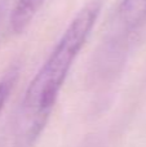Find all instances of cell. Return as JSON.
<instances>
[{
    "label": "cell",
    "mask_w": 146,
    "mask_h": 147,
    "mask_svg": "<svg viewBox=\"0 0 146 147\" xmlns=\"http://www.w3.org/2000/svg\"><path fill=\"white\" fill-rule=\"evenodd\" d=\"M44 3L45 0H16L9 16L10 30L14 34H22Z\"/></svg>",
    "instance_id": "3957f363"
},
{
    "label": "cell",
    "mask_w": 146,
    "mask_h": 147,
    "mask_svg": "<svg viewBox=\"0 0 146 147\" xmlns=\"http://www.w3.org/2000/svg\"><path fill=\"white\" fill-rule=\"evenodd\" d=\"M116 21L126 35L137 32L146 22V0H122Z\"/></svg>",
    "instance_id": "7a4b0ae2"
},
{
    "label": "cell",
    "mask_w": 146,
    "mask_h": 147,
    "mask_svg": "<svg viewBox=\"0 0 146 147\" xmlns=\"http://www.w3.org/2000/svg\"><path fill=\"white\" fill-rule=\"evenodd\" d=\"M18 76L17 70H12V72H9L7 76H4V79L0 80V112L4 109L5 103H7L8 98L10 96V92H12L13 86L16 84Z\"/></svg>",
    "instance_id": "277c9868"
},
{
    "label": "cell",
    "mask_w": 146,
    "mask_h": 147,
    "mask_svg": "<svg viewBox=\"0 0 146 147\" xmlns=\"http://www.w3.org/2000/svg\"><path fill=\"white\" fill-rule=\"evenodd\" d=\"M100 12L101 4L97 1L83 7L30 81L21 103L20 136L25 143H34L44 130L65 80L87 43Z\"/></svg>",
    "instance_id": "6da1fadb"
}]
</instances>
